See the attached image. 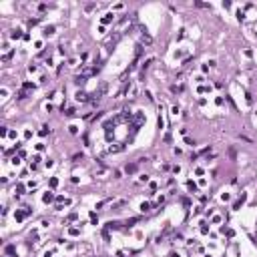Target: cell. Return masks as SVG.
<instances>
[{"label":"cell","instance_id":"5b68a950","mask_svg":"<svg viewBox=\"0 0 257 257\" xmlns=\"http://www.w3.org/2000/svg\"><path fill=\"white\" fill-rule=\"evenodd\" d=\"M52 32H54V28H52V26H48L46 30H44V34H52Z\"/></svg>","mask_w":257,"mask_h":257},{"label":"cell","instance_id":"8992f818","mask_svg":"<svg viewBox=\"0 0 257 257\" xmlns=\"http://www.w3.org/2000/svg\"><path fill=\"white\" fill-rule=\"evenodd\" d=\"M149 207H151L149 203H143V205H141V209H143V211H149Z\"/></svg>","mask_w":257,"mask_h":257},{"label":"cell","instance_id":"277c9868","mask_svg":"<svg viewBox=\"0 0 257 257\" xmlns=\"http://www.w3.org/2000/svg\"><path fill=\"white\" fill-rule=\"evenodd\" d=\"M111 20H113V14H107V16L102 18V22H104V24H107V22H111Z\"/></svg>","mask_w":257,"mask_h":257},{"label":"cell","instance_id":"3957f363","mask_svg":"<svg viewBox=\"0 0 257 257\" xmlns=\"http://www.w3.org/2000/svg\"><path fill=\"white\" fill-rule=\"evenodd\" d=\"M52 199H54V197H52V193H46V195H44V201H46V203H50Z\"/></svg>","mask_w":257,"mask_h":257},{"label":"cell","instance_id":"6da1fadb","mask_svg":"<svg viewBox=\"0 0 257 257\" xmlns=\"http://www.w3.org/2000/svg\"><path fill=\"white\" fill-rule=\"evenodd\" d=\"M86 97H88L86 93H79V95H77V100H86Z\"/></svg>","mask_w":257,"mask_h":257},{"label":"cell","instance_id":"7a4b0ae2","mask_svg":"<svg viewBox=\"0 0 257 257\" xmlns=\"http://www.w3.org/2000/svg\"><path fill=\"white\" fill-rule=\"evenodd\" d=\"M135 171H137V165H129L127 167V173H135Z\"/></svg>","mask_w":257,"mask_h":257}]
</instances>
